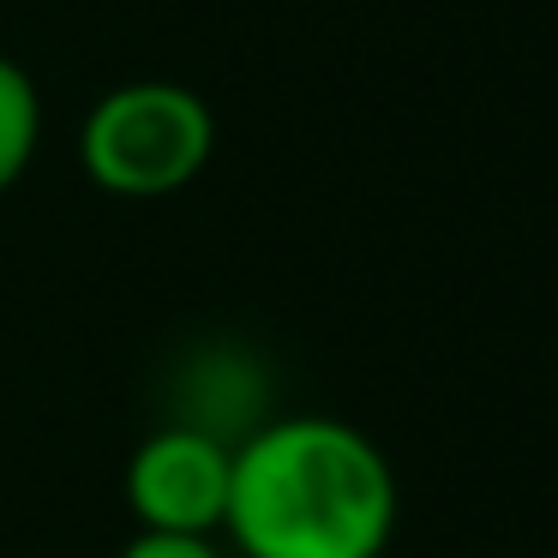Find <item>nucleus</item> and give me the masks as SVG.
Instances as JSON below:
<instances>
[{"mask_svg": "<svg viewBox=\"0 0 558 558\" xmlns=\"http://www.w3.org/2000/svg\"><path fill=\"white\" fill-rule=\"evenodd\" d=\"M114 558H229V553H222L217 534H150V529H138Z\"/></svg>", "mask_w": 558, "mask_h": 558, "instance_id": "nucleus-5", "label": "nucleus"}, {"mask_svg": "<svg viewBox=\"0 0 558 558\" xmlns=\"http://www.w3.org/2000/svg\"><path fill=\"white\" fill-rule=\"evenodd\" d=\"M217 114L174 78H133L90 102L78 126V162L114 198H169L210 169Z\"/></svg>", "mask_w": 558, "mask_h": 558, "instance_id": "nucleus-2", "label": "nucleus"}, {"mask_svg": "<svg viewBox=\"0 0 558 558\" xmlns=\"http://www.w3.org/2000/svg\"><path fill=\"white\" fill-rule=\"evenodd\" d=\"M43 145V97L31 85V73L0 54V198L25 181V169L37 162Z\"/></svg>", "mask_w": 558, "mask_h": 558, "instance_id": "nucleus-4", "label": "nucleus"}, {"mask_svg": "<svg viewBox=\"0 0 558 558\" xmlns=\"http://www.w3.org/2000/svg\"><path fill=\"white\" fill-rule=\"evenodd\" d=\"M234 445L210 426L174 421L126 457V510L150 534H222Z\"/></svg>", "mask_w": 558, "mask_h": 558, "instance_id": "nucleus-3", "label": "nucleus"}, {"mask_svg": "<svg viewBox=\"0 0 558 558\" xmlns=\"http://www.w3.org/2000/svg\"><path fill=\"white\" fill-rule=\"evenodd\" d=\"M397 469L354 421L277 414L234 445L222 534L241 558H385Z\"/></svg>", "mask_w": 558, "mask_h": 558, "instance_id": "nucleus-1", "label": "nucleus"}]
</instances>
